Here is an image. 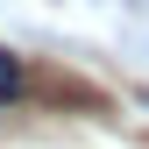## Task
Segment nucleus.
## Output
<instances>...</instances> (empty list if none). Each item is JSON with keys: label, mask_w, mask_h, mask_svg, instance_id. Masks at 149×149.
I'll return each instance as SVG.
<instances>
[{"label": "nucleus", "mask_w": 149, "mask_h": 149, "mask_svg": "<svg viewBox=\"0 0 149 149\" xmlns=\"http://www.w3.org/2000/svg\"><path fill=\"white\" fill-rule=\"evenodd\" d=\"M29 92V71H22V57H14V50H0V107H14Z\"/></svg>", "instance_id": "1"}]
</instances>
